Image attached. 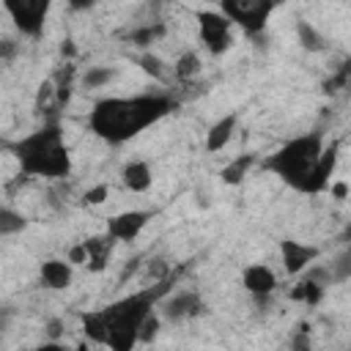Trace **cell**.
Wrapping results in <instances>:
<instances>
[{
  "instance_id": "6da1fadb",
  "label": "cell",
  "mask_w": 351,
  "mask_h": 351,
  "mask_svg": "<svg viewBox=\"0 0 351 351\" xmlns=\"http://www.w3.org/2000/svg\"><path fill=\"white\" fill-rule=\"evenodd\" d=\"M340 154V143H326L324 132H304L293 140H288L282 148H277L263 167L280 176L291 189L302 195H318L329 186V178L335 173Z\"/></svg>"
},
{
  "instance_id": "7a4b0ae2",
  "label": "cell",
  "mask_w": 351,
  "mask_h": 351,
  "mask_svg": "<svg viewBox=\"0 0 351 351\" xmlns=\"http://www.w3.org/2000/svg\"><path fill=\"white\" fill-rule=\"evenodd\" d=\"M176 110V101L167 93H134V96H107L99 99L88 115L90 132L110 143L123 145L134 140L148 126L159 123Z\"/></svg>"
},
{
  "instance_id": "3957f363",
  "label": "cell",
  "mask_w": 351,
  "mask_h": 351,
  "mask_svg": "<svg viewBox=\"0 0 351 351\" xmlns=\"http://www.w3.org/2000/svg\"><path fill=\"white\" fill-rule=\"evenodd\" d=\"M11 154L19 162V170L30 178L58 181L71 173V154L58 121H49L36 132L25 134L22 140H16L11 145Z\"/></svg>"
},
{
  "instance_id": "277c9868",
  "label": "cell",
  "mask_w": 351,
  "mask_h": 351,
  "mask_svg": "<svg viewBox=\"0 0 351 351\" xmlns=\"http://www.w3.org/2000/svg\"><path fill=\"white\" fill-rule=\"evenodd\" d=\"M165 293H167V282H159V285L134 291V293L115 299L107 307H101L99 315H101V324L107 329L104 346H110L112 351H129L132 346H137V332H140L143 318L154 310V304Z\"/></svg>"
},
{
  "instance_id": "5b68a950",
  "label": "cell",
  "mask_w": 351,
  "mask_h": 351,
  "mask_svg": "<svg viewBox=\"0 0 351 351\" xmlns=\"http://www.w3.org/2000/svg\"><path fill=\"white\" fill-rule=\"evenodd\" d=\"M280 3L282 0H219V11L247 36H258L263 33L269 16L280 8Z\"/></svg>"
},
{
  "instance_id": "8992f818",
  "label": "cell",
  "mask_w": 351,
  "mask_h": 351,
  "mask_svg": "<svg viewBox=\"0 0 351 351\" xmlns=\"http://www.w3.org/2000/svg\"><path fill=\"white\" fill-rule=\"evenodd\" d=\"M0 3L22 36L38 38L44 33V22L52 8V0H0Z\"/></svg>"
},
{
  "instance_id": "52a82bcc",
  "label": "cell",
  "mask_w": 351,
  "mask_h": 351,
  "mask_svg": "<svg viewBox=\"0 0 351 351\" xmlns=\"http://www.w3.org/2000/svg\"><path fill=\"white\" fill-rule=\"evenodd\" d=\"M230 19L222 11H197V36L211 55H225L233 47Z\"/></svg>"
},
{
  "instance_id": "ba28073f",
  "label": "cell",
  "mask_w": 351,
  "mask_h": 351,
  "mask_svg": "<svg viewBox=\"0 0 351 351\" xmlns=\"http://www.w3.org/2000/svg\"><path fill=\"white\" fill-rule=\"evenodd\" d=\"M151 211H143V208H132V211H121L115 217L107 219V233L115 239V241H134L143 228L151 222Z\"/></svg>"
},
{
  "instance_id": "9c48e42d",
  "label": "cell",
  "mask_w": 351,
  "mask_h": 351,
  "mask_svg": "<svg viewBox=\"0 0 351 351\" xmlns=\"http://www.w3.org/2000/svg\"><path fill=\"white\" fill-rule=\"evenodd\" d=\"M318 255H321V250L313 247V244H302L296 239H282L280 241V258H282L285 274H293V277L302 274L310 263H315Z\"/></svg>"
},
{
  "instance_id": "30bf717a",
  "label": "cell",
  "mask_w": 351,
  "mask_h": 351,
  "mask_svg": "<svg viewBox=\"0 0 351 351\" xmlns=\"http://www.w3.org/2000/svg\"><path fill=\"white\" fill-rule=\"evenodd\" d=\"M203 310H206L203 296L195 293V291H181V293H176V296H170V299L162 302V315H165L167 321H173V324L186 321V318H195V315H200Z\"/></svg>"
},
{
  "instance_id": "8fae6325",
  "label": "cell",
  "mask_w": 351,
  "mask_h": 351,
  "mask_svg": "<svg viewBox=\"0 0 351 351\" xmlns=\"http://www.w3.org/2000/svg\"><path fill=\"white\" fill-rule=\"evenodd\" d=\"M241 288L247 293H252L255 299H266L277 288V274L266 263H250L241 271Z\"/></svg>"
},
{
  "instance_id": "7c38bea8",
  "label": "cell",
  "mask_w": 351,
  "mask_h": 351,
  "mask_svg": "<svg viewBox=\"0 0 351 351\" xmlns=\"http://www.w3.org/2000/svg\"><path fill=\"white\" fill-rule=\"evenodd\" d=\"M38 277H41V282H44L47 288L63 291V288H69L71 280H74V266H71L66 258H47V261H41V266H38Z\"/></svg>"
},
{
  "instance_id": "4fadbf2b",
  "label": "cell",
  "mask_w": 351,
  "mask_h": 351,
  "mask_svg": "<svg viewBox=\"0 0 351 351\" xmlns=\"http://www.w3.org/2000/svg\"><path fill=\"white\" fill-rule=\"evenodd\" d=\"M236 126H239V112H225V115H219V118L208 126V132H206V151H208V154H219V151L230 143Z\"/></svg>"
},
{
  "instance_id": "5bb4252c",
  "label": "cell",
  "mask_w": 351,
  "mask_h": 351,
  "mask_svg": "<svg viewBox=\"0 0 351 351\" xmlns=\"http://www.w3.org/2000/svg\"><path fill=\"white\" fill-rule=\"evenodd\" d=\"M82 247H85V255H88V258H85V266H88L90 271H104L107 263H110L115 239H112L110 233H104V236H90V239L82 241Z\"/></svg>"
},
{
  "instance_id": "9a60e30c",
  "label": "cell",
  "mask_w": 351,
  "mask_h": 351,
  "mask_svg": "<svg viewBox=\"0 0 351 351\" xmlns=\"http://www.w3.org/2000/svg\"><path fill=\"white\" fill-rule=\"evenodd\" d=\"M121 181L129 192H148L154 184V170L145 159H129L121 170Z\"/></svg>"
},
{
  "instance_id": "2e32d148",
  "label": "cell",
  "mask_w": 351,
  "mask_h": 351,
  "mask_svg": "<svg viewBox=\"0 0 351 351\" xmlns=\"http://www.w3.org/2000/svg\"><path fill=\"white\" fill-rule=\"evenodd\" d=\"M252 165H255V156H252V154H239V156H233V159L219 170L222 184H228V186H239V184L247 178V173H250Z\"/></svg>"
},
{
  "instance_id": "e0dca14e",
  "label": "cell",
  "mask_w": 351,
  "mask_h": 351,
  "mask_svg": "<svg viewBox=\"0 0 351 351\" xmlns=\"http://www.w3.org/2000/svg\"><path fill=\"white\" fill-rule=\"evenodd\" d=\"M324 293H326V285H321V282H313V280H307V277H302L293 288H291V299L293 302H299V304H307V307H315V304H321V299H324Z\"/></svg>"
},
{
  "instance_id": "ac0fdd59",
  "label": "cell",
  "mask_w": 351,
  "mask_h": 351,
  "mask_svg": "<svg viewBox=\"0 0 351 351\" xmlns=\"http://www.w3.org/2000/svg\"><path fill=\"white\" fill-rule=\"evenodd\" d=\"M27 228V217L11 206H0V236H14Z\"/></svg>"
},
{
  "instance_id": "d6986e66",
  "label": "cell",
  "mask_w": 351,
  "mask_h": 351,
  "mask_svg": "<svg viewBox=\"0 0 351 351\" xmlns=\"http://www.w3.org/2000/svg\"><path fill=\"white\" fill-rule=\"evenodd\" d=\"M296 36H299V44H302L307 52H321V49H326V38H324L310 22H296Z\"/></svg>"
},
{
  "instance_id": "ffe728a7",
  "label": "cell",
  "mask_w": 351,
  "mask_h": 351,
  "mask_svg": "<svg viewBox=\"0 0 351 351\" xmlns=\"http://www.w3.org/2000/svg\"><path fill=\"white\" fill-rule=\"evenodd\" d=\"M80 318H82V332L88 335V340H93V343L104 346V340H107V329H104V324H101V315H99V310L82 313Z\"/></svg>"
},
{
  "instance_id": "44dd1931",
  "label": "cell",
  "mask_w": 351,
  "mask_h": 351,
  "mask_svg": "<svg viewBox=\"0 0 351 351\" xmlns=\"http://www.w3.org/2000/svg\"><path fill=\"white\" fill-rule=\"evenodd\" d=\"M173 71H176L178 80H192V77H197V71H200V58H197V52H192V49L181 52V55L176 58Z\"/></svg>"
},
{
  "instance_id": "7402d4cb",
  "label": "cell",
  "mask_w": 351,
  "mask_h": 351,
  "mask_svg": "<svg viewBox=\"0 0 351 351\" xmlns=\"http://www.w3.org/2000/svg\"><path fill=\"white\" fill-rule=\"evenodd\" d=\"M165 25L162 22H156V25H145V27H137V30H132V36H129V41L134 44V47H148V44H154V41H159L162 36H165Z\"/></svg>"
},
{
  "instance_id": "603a6c76",
  "label": "cell",
  "mask_w": 351,
  "mask_h": 351,
  "mask_svg": "<svg viewBox=\"0 0 351 351\" xmlns=\"http://www.w3.org/2000/svg\"><path fill=\"white\" fill-rule=\"evenodd\" d=\"M112 77H115V69H110V66H90V69L82 74V85H85V88H101V85H107Z\"/></svg>"
},
{
  "instance_id": "cb8c5ba5",
  "label": "cell",
  "mask_w": 351,
  "mask_h": 351,
  "mask_svg": "<svg viewBox=\"0 0 351 351\" xmlns=\"http://www.w3.org/2000/svg\"><path fill=\"white\" fill-rule=\"evenodd\" d=\"M329 271H332V282H346L351 277V252L343 250L337 255V261L329 266Z\"/></svg>"
},
{
  "instance_id": "d4e9b609",
  "label": "cell",
  "mask_w": 351,
  "mask_h": 351,
  "mask_svg": "<svg viewBox=\"0 0 351 351\" xmlns=\"http://www.w3.org/2000/svg\"><path fill=\"white\" fill-rule=\"evenodd\" d=\"M137 63H140V69H143L148 77H154V80H165V63H162L154 52L140 55V58H137Z\"/></svg>"
},
{
  "instance_id": "484cf974",
  "label": "cell",
  "mask_w": 351,
  "mask_h": 351,
  "mask_svg": "<svg viewBox=\"0 0 351 351\" xmlns=\"http://www.w3.org/2000/svg\"><path fill=\"white\" fill-rule=\"evenodd\" d=\"M156 332H159V315L151 310V313L143 318V324H140V332H137V343H151V340L156 337Z\"/></svg>"
},
{
  "instance_id": "4316f807",
  "label": "cell",
  "mask_w": 351,
  "mask_h": 351,
  "mask_svg": "<svg viewBox=\"0 0 351 351\" xmlns=\"http://www.w3.org/2000/svg\"><path fill=\"white\" fill-rule=\"evenodd\" d=\"M107 197H110V186H107V184L88 186V189H85V195H82V200H85L88 206H101Z\"/></svg>"
},
{
  "instance_id": "83f0119b",
  "label": "cell",
  "mask_w": 351,
  "mask_h": 351,
  "mask_svg": "<svg viewBox=\"0 0 351 351\" xmlns=\"http://www.w3.org/2000/svg\"><path fill=\"white\" fill-rule=\"evenodd\" d=\"M85 258H88V255H85V247H82V241H80V244H74V247L66 252V261H69L71 266H80V263L85 266Z\"/></svg>"
},
{
  "instance_id": "f1b7e54d",
  "label": "cell",
  "mask_w": 351,
  "mask_h": 351,
  "mask_svg": "<svg viewBox=\"0 0 351 351\" xmlns=\"http://www.w3.org/2000/svg\"><path fill=\"white\" fill-rule=\"evenodd\" d=\"M19 52V44L14 38H0V60H11Z\"/></svg>"
},
{
  "instance_id": "f546056e",
  "label": "cell",
  "mask_w": 351,
  "mask_h": 351,
  "mask_svg": "<svg viewBox=\"0 0 351 351\" xmlns=\"http://www.w3.org/2000/svg\"><path fill=\"white\" fill-rule=\"evenodd\" d=\"M326 189L332 192L335 200H346V197H348V184H346V181H335V184H329Z\"/></svg>"
},
{
  "instance_id": "4dcf8cb0",
  "label": "cell",
  "mask_w": 351,
  "mask_h": 351,
  "mask_svg": "<svg viewBox=\"0 0 351 351\" xmlns=\"http://www.w3.org/2000/svg\"><path fill=\"white\" fill-rule=\"evenodd\" d=\"M44 335H47L49 340H58V337L63 335V321H58V318H52V321L47 324V329H44Z\"/></svg>"
},
{
  "instance_id": "1f68e13d",
  "label": "cell",
  "mask_w": 351,
  "mask_h": 351,
  "mask_svg": "<svg viewBox=\"0 0 351 351\" xmlns=\"http://www.w3.org/2000/svg\"><path fill=\"white\" fill-rule=\"evenodd\" d=\"M66 3H69L71 11H88V8H93L99 0H66Z\"/></svg>"
},
{
  "instance_id": "d6a6232c",
  "label": "cell",
  "mask_w": 351,
  "mask_h": 351,
  "mask_svg": "<svg viewBox=\"0 0 351 351\" xmlns=\"http://www.w3.org/2000/svg\"><path fill=\"white\" fill-rule=\"evenodd\" d=\"M11 315H14L11 307H0V337H3V332L8 329V324H11Z\"/></svg>"
}]
</instances>
